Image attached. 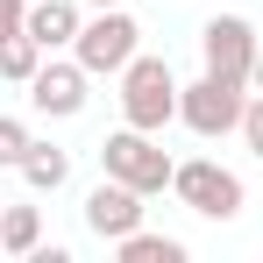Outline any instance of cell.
Listing matches in <instances>:
<instances>
[{"label":"cell","instance_id":"5b68a950","mask_svg":"<svg viewBox=\"0 0 263 263\" xmlns=\"http://www.w3.org/2000/svg\"><path fill=\"white\" fill-rule=\"evenodd\" d=\"M242 107H249V86H235V79H192V86H178V121L199 135V142H220V135L242 128Z\"/></svg>","mask_w":263,"mask_h":263},{"label":"cell","instance_id":"9c48e42d","mask_svg":"<svg viewBox=\"0 0 263 263\" xmlns=\"http://www.w3.org/2000/svg\"><path fill=\"white\" fill-rule=\"evenodd\" d=\"M86 29V0H29V36L43 50H71Z\"/></svg>","mask_w":263,"mask_h":263},{"label":"cell","instance_id":"e0dca14e","mask_svg":"<svg viewBox=\"0 0 263 263\" xmlns=\"http://www.w3.org/2000/svg\"><path fill=\"white\" fill-rule=\"evenodd\" d=\"M249 86H256V92H263V43H256V71H249Z\"/></svg>","mask_w":263,"mask_h":263},{"label":"cell","instance_id":"4fadbf2b","mask_svg":"<svg viewBox=\"0 0 263 263\" xmlns=\"http://www.w3.org/2000/svg\"><path fill=\"white\" fill-rule=\"evenodd\" d=\"M43 57H50V50L36 43L29 29H22V36H7V43H0V79H7V86H29V79L43 71Z\"/></svg>","mask_w":263,"mask_h":263},{"label":"cell","instance_id":"d6986e66","mask_svg":"<svg viewBox=\"0 0 263 263\" xmlns=\"http://www.w3.org/2000/svg\"><path fill=\"white\" fill-rule=\"evenodd\" d=\"M0 256H7V249H0Z\"/></svg>","mask_w":263,"mask_h":263},{"label":"cell","instance_id":"ac0fdd59","mask_svg":"<svg viewBox=\"0 0 263 263\" xmlns=\"http://www.w3.org/2000/svg\"><path fill=\"white\" fill-rule=\"evenodd\" d=\"M86 7H121V0H86Z\"/></svg>","mask_w":263,"mask_h":263},{"label":"cell","instance_id":"8992f818","mask_svg":"<svg viewBox=\"0 0 263 263\" xmlns=\"http://www.w3.org/2000/svg\"><path fill=\"white\" fill-rule=\"evenodd\" d=\"M256 29L242 22V14H206V29H199V57H206V71L214 79H235V86H249V71H256Z\"/></svg>","mask_w":263,"mask_h":263},{"label":"cell","instance_id":"6da1fadb","mask_svg":"<svg viewBox=\"0 0 263 263\" xmlns=\"http://www.w3.org/2000/svg\"><path fill=\"white\" fill-rule=\"evenodd\" d=\"M121 121L149 128V135H164L178 121V79H171L164 57H142V50L128 57V71H121Z\"/></svg>","mask_w":263,"mask_h":263},{"label":"cell","instance_id":"52a82bcc","mask_svg":"<svg viewBox=\"0 0 263 263\" xmlns=\"http://www.w3.org/2000/svg\"><path fill=\"white\" fill-rule=\"evenodd\" d=\"M86 100H92V71L79 57H57V50H50L43 71L29 79V107L50 114V121H71V114H86Z\"/></svg>","mask_w":263,"mask_h":263},{"label":"cell","instance_id":"5bb4252c","mask_svg":"<svg viewBox=\"0 0 263 263\" xmlns=\"http://www.w3.org/2000/svg\"><path fill=\"white\" fill-rule=\"evenodd\" d=\"M29 121H14V114H0V171H22V157H29Z\"/></svg>","mask_w":263,"mask_h":263},{"label":"cell","instance_id":"ba28073f","mask_svg":"<svg viewBox=\"0 0 263 263\" xmlns=\"http://www.w3.org/2000/svg\"><path fill=\"white\" fill-rule=\"evenodd\" d=\"M86 228L100 235V242H121V235H135V228H142V192L100 171V185L86 192Z\"/></svg>","mask_w":263,"mask_h":263},{"label":"cell","instance_id":"30bf717a","mask_svg":"<svg viewBox=\"0 0 263 263\" xmlns=\"http://www.w3.org/2000/svg\"><path fill=\"white\" fill-rule=\"evenodd\" d=\"M71 178V149H57V142H29V157H22V185L29 192H57Z\"/></svg>","mask_w":263,"mask_h":263},{"label":"cell","instance_id":"7a4b0ae2","mask_svg":"<svg viewBox=\"0 0 263 263\" xmlns=\"http://www.w3.org/2000/svg\"><path fill=\"white\" fill-rule=\"evenodd\" d=\"M100 171L121 178V185H135V192L149 199V192H164V185H171L178 164H171V149H164L149 128H128V121H121V128L100 142Z\"/></svg>","mask_w":263,"mask_h":263},{"label":"cell","instance_id":"7c38bea8","mask_svg":"<svg viewBox=\"0 0 263 263\" xmlns=\"http://www.w3.org/2000/svg\"><path fill=\"white\" fill-rule=\"evenodd\" d=\"M114 256H121V263H185V242H178V235H149V228H135V235L114 242Z\"/></svg>","mask_w":263,"mask_h":263},{"label":"cell","instance_id":"277c9868","mask_svg":"<svg viewBox=\"0 0 263 263\" xmlns=\"http://www.w3.org/2000/svg\"><path fill=\"white\" fill-rule=\"evenodd\" d=\"M171 192H178V206H192L199 220H235L242 206H249L242 171H228V164H214V157L178 164V171H171Z\"/></svg>","mask_w":263,"mask_h":263},{"label":"cell","instance_id":"8fae6325","mask_svg":"<svg viewBox=\"0 0 263 263\" xmlns=\"http://www.w3.org/2000/svg\"><path fill=\"white\" fill-rule=\"evenodd\" d=\"M0 249H7V256H36V249H43V214L0 199Z\"/></svg>","mask_w":263,"mask_h":263},{"label":"cell","instance_id":"9a60e30c","mask_svg":"<svg viewBox=\"0 0 263 263\" xmlns=\"http://www.w3.org/2000/svg\"><path fill=\"white\" fill-rule=\"evenodd\" d=\"M242 142H249V157H263V92H249V107H242Z\"/></svg>","mask_w":263,"mask_h":263},{"label":"cell","instance_id":"2e32d148","mask_svg":"<svg viewBox=\"0 0 263 263\" xmlns=\"http://www.w3.org/2000/svg\"><path fill=\"white\" fill-rule=\"evenodd\" d=\"M29 29V0H0V43Z\"/></svg>","mask_w":263,"mask_h":263},{"label":"cell","instance_id":"3957f363","mask_svg":"<svg viewBox=\"0 0 263 263\" xmlns=\"http://www.w3.org/2000/svg\"><path fill=\"white\" fill-rule=\"evenodd\" d=\"M135 50H142V22H135L128 7H92L86 29H79V43H71V57L86 64L92 79H121Z\"/></svg>","mask_w":263,"mask_h":263}]
</instances>
